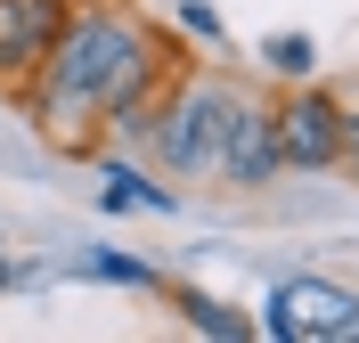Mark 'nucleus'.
I'll use <instances>...</instances> for the list:
<instances>
[{
    "label": "nucleus",
    "instance_id": "f257e3e1",
    "mask_svg": "<svg viewBox=\"0 0 359 343\" xmlns=\"http://www.w3.org/2000/svg\"><path fill=\"white\" fill-rule=\"evenodd\" d=\"M188 66H196L188 33L147 17L139 0H74L66 33L41 58L17 114L33 123V139L49 156L98 163L114 147H147V131L163 123Z\"/></svg>",
    "mask_w": 359,
    "mask_h": 343
},
{
    "label": "nucleus",
    "instance_id": "1a4fd4ad",
    "mask_svg": "<svg viewBox=\"0 0 359 343\" xmlns=\"http://www.w3.org/2000/svg\"><path fill=\"white\" fill-rule=\"evenodd\" d=\"M311 33H278V41H262V74L269 82H302V74H311Z\"/></svg>",
    "mask_w": 359,
    "mask_h": 343
},
{
    "label": "nucleus",
    "instance_id": "f03ea898",
    "mask_svg": "<svg viewBox=\"0 0 359 343\" xmlns=\"http://www.w3.org/2000/svg\"><path fill=\"white\" fill-rule=\"evenodd\" d=\"M237 90H245V66H188L180 74V90H172V107H163V123L147 131V147L139 156L156 163L163 180L180 188V196H212V180H221V147H229V114H237Z\"/></svg>",
    "mask_w": 359,
    "mask_h": 343
},
{
    "label": "nucleus",
    "instance_id": "6e6552de",
    "mask_svg": "<svg viewBox=\"0 0 359 343\" xmlns=\"http://www.w3.org/2000/svg\"><path fill=\"white\" fill-rule=\"evenodd\" d=\"M74 270L82 278H114V286H139V295H156V262H131V253H82V262H74Z\"/></svg>",
    "mask_w": 359,
    "mask_h": 343
},
{
    "label": "nucleus",
    "instance_id": "39448f33",
    "mask_svg": "<svg viewBox=\"0 0 359 343\" xmlns=\"http://www.w3.org/2000/svg\"><path fill=\"white\" fill-rule=\"evenodd\" d=\"M335 147H343V82H278V156L286 172H335Z\"/></svg>",
    "mask_w": 359,
    "mask_h": 343
},
{
    "label": "nucleus",
    "instance_id": "7ed1b4c3",
    "mask_svg": "<svg viewBox=\"0 0 359 343\" xmlns=\"http://www.w3.org/2000/svg\"><path fill=\"white\" fill-rule=\"evenodd\" d=\"M286 180V156H278V82L269 74H245V90H237V114H229V147H221V180L212 196H269V188Z\"/></svg>",
    "mask_w": 359,
    "mask_h": 343
},
{
    "label": "nucleus",
    "instance_id": "20e7f679",
    "mask_svg": "<svg viewBox=\"0 0 359 343\" xmlns=\"http://www.w3.org/2000/svg\"><path fill=\"white\" fill-rule=\"evenodd\" d=\"M262 335L278 343H359V286L351 278H278L269 286V311H262Z\"/></svg>",
    "mask_w": 359,
    "mask_h": 343
},
{
    "label": "nucleus",
    "instance_id": "0eeeda50",
    "mask_svg": "<svg viewBox=\"0 0 359 343\" xmlns=\"http://www.w3.org/2000/svg\"><path fill=\"white\" fill-rule=\"evenodd\" d=\"M156 302L188 327V335H212V343H253V335H262V319H245L237 302L204 295V286H188V278H156Z\"/></svg>",
    "mask_w": 359,
    "mask_h": 343
},
{
    "label": "nucleus",
    "instance_id": "423d86ee",
    "mask_svg": "<svg viewBox=\"0 0 359 343\" xmlns=\"http://www.w3.org/2000/svg\"><path fill=\"white\" fill-rule=\"evenodd\" d=\"M66 17H74V0H0V98L8 107L33 90V74L57 49Z\"/></svg>",
    "mask_w": 359,
    "mask_h": 343
},
{
    "label": "nucleus",
    "instance_id": "9b49d317",
    "mask_svg": "<svg viewBox=\"0 0 359 343\" xmlns=\"http://www.w3.org/2000/svg\"><path fill=\"white\" fill-rule=\"evenodd\" d=\"M180 33H188V41H221V17H212L204 0H188V8H180Z\"/></svg>",
    "mask_w": 359,
    "mask_h": 343
},
{
    "label": "nucleus",
    "instance_id": "9d476101",
    "mask_svg": "<svg viewBox=\"0 0 359 343\" xmlns=\"http://www.w3.org/2000/svg\"><path fill=\"white\" fill-rule=\"evenodd\" d=\"M335 180L359 188V90H343V147H335Z\"/></svg>",
    "mask_w": 359,
    "mask_h": 343
},
{
    "label": "nucleus",
    "instance_id": "f8f14e48",
    "mask_svg": "<svg viewBox=\"0 0 359 343\" xmlns=\"http://www.w3.org/2000/svg\"><path fill=\"white\" fill-rule=\"evenodd\" d=\"M8 286H17V262H8V253H0V295H8Z\"/></svg>",
    "mask_w": 359,
    "mask_h": 343
}]
</instances>
